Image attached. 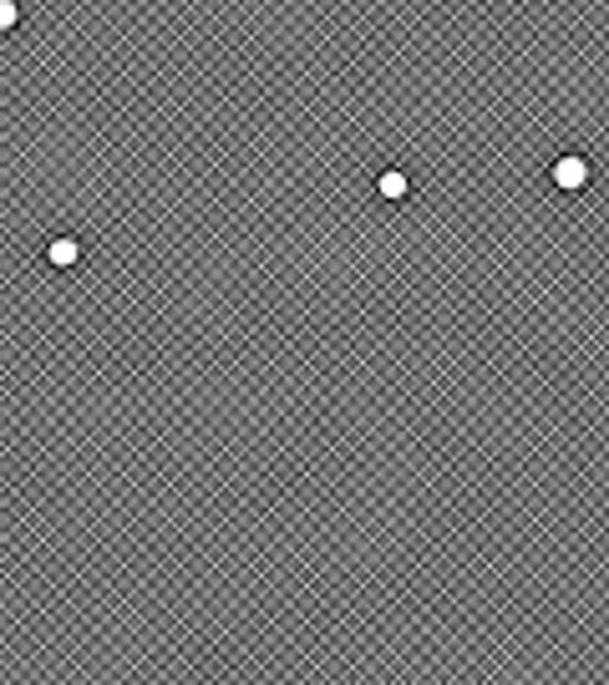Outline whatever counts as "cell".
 <instances>
[{
    "mask_svg": "<svg viewBox=\"0 0 609 685\" xmlns=\"http://www.w3.org/2000/svg\"><path fill=\"white\" fill-rule=\"evenodd\" d=\"M549 184H554L558 194H589V184H595V158H589V153H558V158L549 163Z\"/></svg>",
    "mask_w": 609,
    "mask_h": 685,
    "instance_id": "obj_1",
    "label": "cell"
},
{
    "mask_svg": "<svg viewBox=\"0 0 609 685\" xmlns=\"http://www.w3.org/2000/svg\"><path fill=\"white\" fill-rule=\"evenodd\" d=\"M81 254H87V250H81L77 234H52V239H46V250H41V259L52 264V269H77Z\"/></svg>",
    "mask_w": 609,
    "mask_h": 685,
    "instance_id": "obj_2",
    "label": "cell"
},
{
    "mask_svg": "<svg viewBox=\"0 0 609 685\" xmlns=\"http://www.w3.org/2000/svg\"><path fill=\"white\" fill-rule=\"evenodd\" d=\"M376 198H381V203H407L411 198V173L407 168H381L376 173Z\"/></svg>",
    "mask_w": 609,
    "mask_h": 685,
    "instance_id": "obj_3",
    "label": "cell"
},
{
    "mask_svg": "<svg viewBox=\"0 0 609 685\" xmlns=\"http://www.w3.org/2000/svg\"><path fill=\"white\" fill-rule=\"evenodd\" d=\"M15 26H21V5H15V0H0V36Z\"/></svg>",
    "mask_w": 609,
    "mask_h": 685,
    "instance_id": "obj_4",
    "label": "cell"
}]
</instances>
